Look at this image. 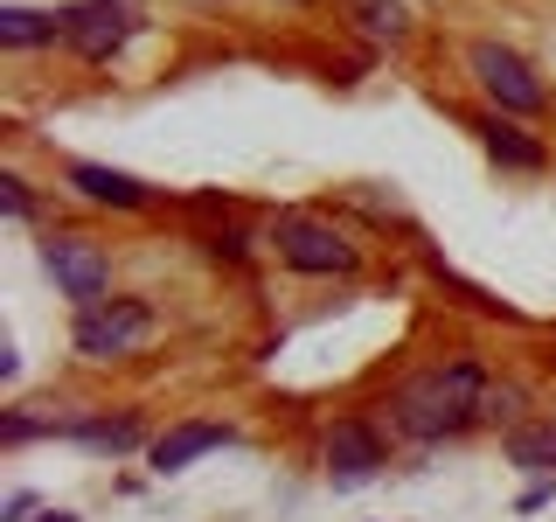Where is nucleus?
Here are the masks:
<instances>
[{
  "instance_id": "15",
  "label": "nucleus",
  "mask_w": 556,
  "mask_h": 522,
  "mask_svg": "<svg viewBox=\"0 0 556 522\" xmlns=\"http://www.w3.org/2000/svg\"><path fill=\"white\" fill-rule=\"evenodd\" d=\"M0 209H8V223H35V196L22 174H0Z\"/></svg>"
},
{
  "instance_id": "2",
  "label": "nucleus",
  "mask_w": 556,
  "mask_h": 522,
  "mask_svg": "<svg viewBox=\"0 0 556 522\" xmlns=\"http://www.w3.org/2000/svg\"><path fill=\"white\" fill-rule=\"evenodd\" d=\"M271 251H278V265H292V272H306V278H348V272H362V244L348 237L341 223L300 216V209L271 216Z\"/></svg>"
},
{
  "instance_id": "1",
  "label": "nucleus",
  "mask_w": 556,
  "mask_h": 522,
  "mask_svg": "<svg viewBox=\"0 0 556 522\" xmlns=\"http://www.w3.org/2000/svg\"><path fill=\"white\" fill-rule=\"evenodd\" d=\"M486 370L480 362H431V370H417L396 383V397H390V425L404 432V439L417 446H439V439H459V432H473L480 418H486Z\"/></svg>"
},
{
  "instance_id": "6",
  "label": "nucleus",
  "mask_w": 556,
  "mask_h": 522,
  "mask_svg": "<svg viewBox=\"0 0 556 522\" xmlns=\"http://www.w3.org/2000/svg\"><path fill=\"white\" fill-rule=\"evenodd\" d=\"M63 14H70V35H63V42L77 49L84 63H112L118 49L139 35V22H147V14H139V0H77V8H63Z\"/></svg>"
},
{
  "instance_id": "16",
  "label": "nucleus",
  "mask_w": 556,
  "mask_h": 522,
  "mask_svg": "<svg viewBox=\"0 0 556 522\" xmlns=\"http://www.w3.org/2000/svg\"><path fill=\"white\" fill-rule=\"evenodd\" d=\"M28 515H42V501H35L28 487H14V495L0 501V522H28Z\"/></svg>"
},
{
  "instance_id": "3",
  "label": "nucleus",
  "mask_w": 556,
  "mask_h": 522,
  "mask_svg": "<svg viewBox=\"0 0 556 522\" xmlns=\"http://www.w3.org/2000/svg\"><path fill=\"white\" fill-rule=\"evenodd\" d=\"M466 70H473V84L486 91L501 119H543L549 112V84L535 77L529 57H515L508 42H473L466 49Z\"/></svg>"
},
{
  "instance_id": "14",
  "label": "nucleus",
  "mask_w": 556,
  "mask_h": 522,
  "mask_svg": "<svg viewBox=\"0 0 556 522\" xmlns=\"http://www.w3.org/2000/svg\"><path fill=\"white\" fill-rule=\"evenodd\" d=\"M348 22L369 35V42H404V35H410V8H404V0H348Z\"/></svg>"
},
{
  "instance_id": "9",
  "label": "nucleus",
  "mask_w": 556,
  "mask_h": 522,
  "mask_svg": "<svg viewBox=\"0 0 556 522\" xmlns=\"http://www.w3.org/2000/svg\"><path fill=\"white\" fill-rule=\"evenodd\" d=\"M63 182H70V196H84V202H98V209H118V216H139V209H153V188L139 182V174H126V167L70 161Z\"/></svg>"
},
{
  "instance_id": "20",
  "label": "nucleus",
  "mask_w": 556,
  "mask_h": 522,
  "mask_svg": "<svg viewBox=\"0 0 556 522\" xmlns=\"http://www.w3.org/2000/svg\"><path fill=\"white\" fill-rule=\"evenodd\" d=\"M35 522H84V515H77V509H42Z\"/></svg>"
},
{
  "instance_id": "8",
  "label": "nucleus",
  "mask_w": 556,
  "mask_h": 522,
  "mask_svg": "<svg viewBox=\"0 0 556 522\" xmlns=\"http://www.w3.org/2000/svg\"><path fill=\"white\" fill-rule=\"evenodd\" d=\"M237 446V425H223V418H181V425H167L161 439L147 446V467L153 474H188L195 460H208V452Z\"/></svg>"
},
{
  "instance_id": "10",
  "label": "nucleus",
  "mask_w": 556,
  "mask_h": 522,
  "mask_svg": "<svg viewBox=\"0 0 556 522\" xmlns=\"http://www.w3.org/2000/svg\"><path fill=\"white\" fill-rule=\"evenodd\" d=\"M466 126H473V133H480V147H486V153H494V161H501V167H508V174H543V167H549V147H543V139H535L529 126H521V119H501V112H480V119H466Z\"/></svg>"
},
{
  "instance_id": "7",
  "label": "nucleus",
  "mask_w": 556,
  "mask_h": 522,
  "mask_svg": "<svg viewBox=\"0 0 556 522\" xmlns=\"http://www.w3.org/2000/svg\"><path fill=\"white\" fill-rule=\"evenodd\" d=\"M382 467H390V446H382V432L369 418H334V432H327V481L362 487V481H376Z\"/></svg>"
},
{
  "instance_id": "13",
  "label": "nucleus",
  "mask_w": 556,
  "mask_h": 522,
  "mask_svg": "<svg viewBox=\"0 0 556 522\" xmlns=\"http://www.w3.org/2000/svg\"><path fill=\"white\" fill-rule=\"evenodd\" d=\"M70 35V14L56 8H0V49H42V42H63Z\"/></svg>"
},
{
  "instance_id": "19",
  "label": "nucleus",
  "mask_w": 556,
  "mask_h": 522,
  "mask_svg": "<svg viewBox=\"0 0 556 522\" xmlns=\"http://www.w3.org/2000/svg\"><path fill=\"white\" fill-rule=\"evenodd\" d=\"M243 244H251V237H243V231H230V237H216V258H243Z\"/></svg>"
},
{
  "instance_id": "21",
  "label": "nucleus",
  "mask_w": 556,
  "mask_h": 522,
  "mask_svg": "<svg viewBox=\"0 0 556 522\" xmlns=\"http://www.w3.org/2000/svg\"><path fill=\"white\" fill-rule=\"evenodd\" d=\"M292 8H306V0H292Z\"/></svg>"
},
{
  "instance_id": "17",
  "label": "nucleus",
  "mask_w": 556,
  "mask_h": 522,
  "mask_svg": "<svg viewBox=\"0 0 556 522\" xmlns=\"http://www.w3.org/2000/svg\"><path fill=\"white\" fill-rule=\"evenodd\" d=\"M549 501H556V481H529V495H521L515 509H521V515H543Z\"/></svg>"
},
{
  "instance_id": "11",
  "label": "nucleus",
  "mask_w": 556,
  "mask_h": 522,
  "mask_svg": "<svg viewBox=\"0 0 556 522\" xmlns=\"http://www.w3.org/2000/svg\"><path fill=\"white\" fill-rule=\"evenodd\" d=\"M501 452H508V467H521V474L556 481V418H521V425H508Z\"/></svg>"
},
{
  "instance_id": "4",
  "label": "nucleus",
  "mask_w": 556,
  "mask_h": 522,
  "mask_svg": "<svg viewBox=\"0 0 556 522\" xmlns=\"http://www.w3.org/2000/svg\"><path fill=\"white\" fill-rule=\"evenodd\" d=\"M153 335V307L147 300H98V307H77V327H70V348H77L84 362H118L132 356L139 341Z\"/></svg>"
},
{
  "instance_id": "18",
  "label": "nucleus",
  "mask_w": 556,
  "mask_h": 522,
  "mask_svg": "<svg viewBox=\"0 0 556 522\" xmlns=\"http://www.w3.org/2000/svg\"><path fill=\"white\" fill-rule=\"evenodd\" d=\"M521 405V390H486V418H515Z\"/></svg>"
},
{
  "instance_id": "5",
  "label": "nucleus",
  "mask_w": 556,
  "mask_h": 522,
  "mask_svg": "<svg viewBox=\"0 0 556 522\" xmlns=\"http://www.w3.org/2000/svg\"><path fill=\"white\" fill-rule=\"evenodd\" d=\"M42 265H49L63 300H77V307L112 300V258H104V244L77 237V231H49L42 237Z\"/></svg>"
},
{
  "instance_id": "12",
  "label": "nucleus",
  "mask_w": 556,
  "mask_h": 522,
  "mask_svg": "<svg viewBox=\"0 0 556 522\" xmlns=\"http://www.w3.org/2000/svg\"><path fill=\"white\" fill-rule=\"evenodd\" d=\"M63 439L91 446V452H132L139 439H147V418L139 411H112V418H70Z\"/></svg>"
}]
</instances>
